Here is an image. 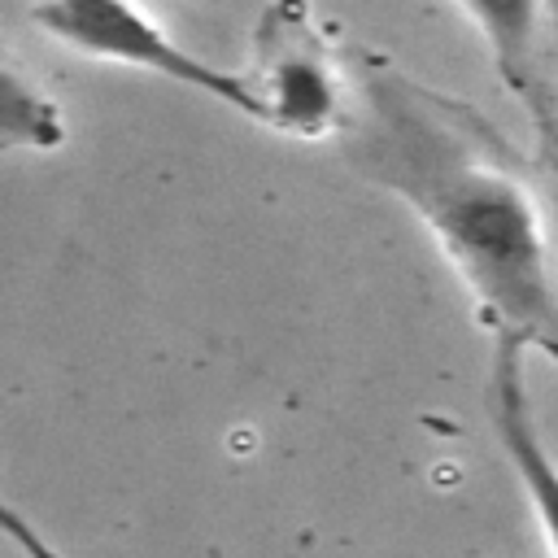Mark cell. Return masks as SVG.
Listing matches in <instances>:
<instances>
[{
    "instance_id": "1",
    "label": "cell",
    "mask_w": 558,
    "mask_h": 558,
    "mask_svg": "<svg viewBox=\"0 0 558 558\" xmlns=\"http://www.w3.org/2000/svg\"><path fill=\"white\" fill-rule=\"evenodd\" d=\"M362 92L366 174L414 209L488 336L558 362V275L536 192L466 105L423 92L392 65H371Z\"/></svg>"
},
{
    "instance_id": "2",
    "label": "cell",
    "mask_w": 558,
    "mask_h": 558,
    "mask_svg": "<svg viewBox=\"0 0 558 558\" xmlns=\"http://www.w3.org/2000/svg\"><path fill=\"white\" fill-rule=\"evenodd\" d=\"M31 22L78 57L157 74L248 122H262V105L248 78L183 48L140 0H35Z\"/></svg>"
},
{
    "instance_id": "3",
    "label": "cell",
    "mask_w": 558,
    "mask_h": 558,
    "mask_svg": "<svg viewBox=\"0 0 558 558\" xmlns=\"http://www.w3.org/2000/svg\"><path fill=\"white\" fill-rule=\"evenodd\" d=\"M262 126L288 140H327L344 126V78L310 0H270L253 26L244 70Z\"/></svg>"
},
{
    "instance_id": "4",
    "label": "cell",
    "mask_w": 558,
    "mask_h": 558,
    "mask_svg": "<svg viewBox=\"0 0 558 558\" xmlns=\"http://www.w3.org/2000/svg\"><path fill=\"white\" fill-rule=\"evenodd\" d=\"M523 357L527 349L519 340L493 336V357H488V423L493 436L536 514L541 541L549 558H558V458L545 445V432L532 410V392L523 379Z\"/></svg>"
},
{
    "instance_id": "5",
    "label": "cell",
    "mask_w": 558,
    "mask_h": 558,
    "mask_svg": "<svg viewBox=\"0 0 558 558\" xmlns=\"http://www.w3.org/2000/svg\"><path fill=\"white\" fill-rule=\"evenodd\" d=\"M480 31L501 83L536 113L549 131L545 87V0H453Z\"/></svg>"
},
{
    "instance_id": "6",
    "label": "cell",
    "mask_w": 558,
    "mask_h": 558,
    "mask_svg": "<svg viewBox=\"0 0 558 558\" xmlns=\"http://www.w3.org/2000/svg\"><path fill=\"white\" fill-rule=\"evenodd\" d=\"M0 140L4 148H61L65 144V118L61 109L17 74V65L4 70L0 78Z\"/></svg>"
},
{
    "instance_id": "7",
    "label": "cell",
    "mask_w": 558,
    "mask_h": 558,
    "mask_svg": "<svg viewBox=\"0 0 558 558\" xmlns=\"http://www.w3.org/2000/svg\"><path fill=\"white\" fill-rule=\"evenodd\" d=\"M0 527H4V536L26 554V558H65L44 532H35V523H26L13 506H4V514H0Z\"/></svg>"
}]
</instances>
